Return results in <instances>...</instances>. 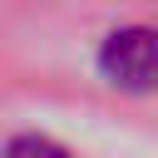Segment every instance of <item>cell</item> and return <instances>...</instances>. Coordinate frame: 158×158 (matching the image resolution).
Instances as JSON below:
<instances>
[{
    "label": "cell",
    "instance_id": "obj_1",
    "mask_svg": "<svg viewBox=\"0 0 158 158\" xmlns=\"http://www.w3.org/2000/svg\"><path fill=\"white\" fill-rule=\"evenodd\" d=\"M99 74L128 94L158 89V30L148 25H123L99 44Z\"/></svg>",
    "mask_w": 158,
    "mask_h": 158
},
{
    "label": "cell",
    "instance_id": "obj_2",
    "mask_svg": "<svg viewBox=\"0 0 158 158\" xmlns=\"http://www.w3.org/2000/svg\"><path fill=\"white\" fill-rule=\"evenodd\" d=\"M0 158H74L64 143H54V138H40V133H20V138H10L5 143V153Z\"/></svg>",
    "mask_w": 158,
    "mask_h": 158
}]
</instances>
